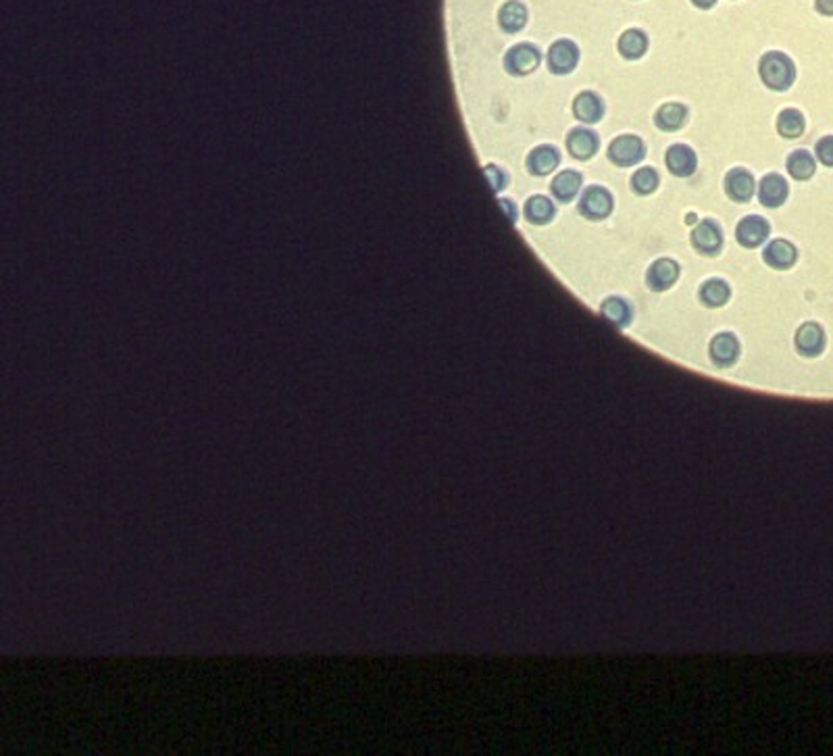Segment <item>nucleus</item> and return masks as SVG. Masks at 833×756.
<instances>
[{
    "instance_id": "nucleus-1",
    "label": "nucleus",
    "mask_w": 833,
    "mask_h": 756,
    "mask_svg": "<svg viewBox=\"0 0 833 756\" xmlns=\"http://www.w3.org/2000/svg\"><path fill=\"white\" fill-rule=\"evenodd\" d=\"M615 211V196L608 188L600 183H590L582 190L577 200L571 207H558L555 221L565 219H582L588 224H600L607 221Z\"/></svg>"
},
{
    "instance_id": "nucleus-2",
    "label": "nucleus",
    "mask_w": 833,
    "mask_h": 756,
    "mask_svg": "<svg viewBox=\"0 0 833 756\" xmlns=\"http://www.w3.org/2000/svg\"><path fill=\"white\" fill-rule=\"evenodd\" d=\"M756 78L769 92H787L796 84V63L784 50H767L756 63Z\"/></svg>"
},
{
    "instance_id": "nucleus-3",
    "label": "nucleus",
    "mask_w": 833,
    "mask_h": 756,
    "mask_svg": "<svg viewBox=\"0 0 833 756\" xmlns=\"http://www.w3.org/2000/svg\"><path fill=\"white\" fill-rule=\"evenodd\" d=\"M542 48L530 40H523L508 47L506 53L502 55V67L494 69H500L502 73L511 75V78H525V75L538 72L540 65H542ZM494 69H489V72H494Z\"/></svg>"
},
{
    "instance_id": "nucleus-4",
    "label": "nucleus",
    "mask_w": 833,
    "mask_h": 756,
    "mask_svg": "<svg viewBox=\"0 0 833 756\" xmlns=\"http://www.w3.org/2000/svg\"><path fill=\"white\" fill-rule=\"evenodd\" d=\"M580 61L582 50L577 47V42L571 40V38H557L555 42L548 44V50H546V73L565 78V75L575 72Z\"/></svg>"
},
{
    "instance_id": "nucleus-5",
    "label": "nucleus",
    "mask_w": 833,
    "mask_h": 756,
    "mask_svg": "<svg viewBox=\"0 0 833 756\" xmlns=\"http://www.w3.org/2000/svg\"><path fill=\"white\" fill-rule=\"evenodd\" d=\"M665 161V175L660 180H688L696 174L698 169V155L690 144L685 142H673L665 149L663 155Z\"/></svg>"
},
{
    "instance_id": "nucleus-6",
    "label": "nucleus",
    "mask_w": 833,
    "mask_h": 756,
    "mask_svg": "<svg viewBox=\"0 0 833 756\" xmlns=\"http://www.w3.org/2000/svg\"><path fill=\"white\" fill-rule=\"evenodd\" d=\"M600 149V136L590 125H571L567 136H565V150H567L569 161L574 163L592 161Z\"/></svg>"
},
{
    "instance_id": "nucleus-7",
    "label": "nucleus",
    "mask_w": 833,
    "mask_h": 756,
    "mask_svg": "<svg viewBox=\"0 0 833 756\" xmlns=\"http://www.w3.org/2000/svg\"><path fill=\"white\" fill-rule=\"evenodd\" d=\"M792 192V183L787 182V177L784 174H778V171H771V174L761 175L759 188H756V199H759V208H765V211H773V208H781L790 199Z\"/></svg>"
},
{
    "instance_id": "nucleus-8",
    "label": "nucleus",
    "mask_w": 833,
    "mask_h": 756,
    "mask_svg": "<svg viewBox=\"0 0 833 756\" xmlns=\"http://www.w3.org/2000/svg\"><path fill=\"white\" fill-rule=\"evenodd\" d=\"M583 174L575 167H565L548 182V194L558 202V207H571L583 190Z\"/></svg>"
},
{
    "instance_id": "nucleus-9",
    "label": "nucleus",
    "mask_w": 833,
    "mask_h": 756,
    "mask_svg": "<svg viewBox=\"0 0 833 756\" xmlns=\"http://www.w3.org/2000/svg\"><path fill=\"white\" fill-rule=\"evenodd\" d=\"M558 211V205L550 199L548 194H531L527 196L523 207H521V219L527 225H548L555 221ZM517 221V224H519Z\"/></svg>"
},
{
    "instance_id": "nucleus-10",
    "label": "nucleus",
    "mask_w": 833,
    "mask_h": 756,
    "mask_svg": "<svg viewBox=\"0 0 833 756\" xmlns=\"http://www.w3.org/2000/svg\"><path fill=\"white\" fill-rule=\"evenodd\" d=\"M496 21L506 36H517L530 23V9L523 0H505L496 11Z\"/></svg>"
},
{
    "instance_id": "nucleus-11",
    "label": "nucleus",
    "mask_w": 833,
    "mask_h": 756,
    "mask_svg": "<svg viewBox=\"0 0 833 756\" xmlns=\"http://www.w3.org/2000/svg\"><path fill=\"white\" fill-rule=\"evenodd\" d=\"M650 50V36L642 28H625L616 38V53L623 61L635 63L644 59Z\"/></svg>"
},
{
    "instance_id": "nucleus-12",
    "label": "nucleus",
    "mask_w": 833,
    "mask_h": 756,
    "mask_svg": "<svg viewBox=\"0 0 833 756\" xmlns=\"http://www.w3.org/2000/svg\"><path fill=\"white\" fill-rule=\"evenodd\" d=\"M786 171L796 183H806L817 175V158L809 149H794L786 157Z\"/></svg>"
},
{
    "instance_id": "nucleus-13",
    "label": "nucleus",
    "mask_w": 833,
    "mask_h": 756,
    "mask_svg": "<svg viewBox=\"0 0 833 756\" xmlns=\"http://www.w3.org/2000/svg\"><path fill=\"white\" fill-rule=\"evenodd\" d=\"M481 169H483V174H486V180H488L489 190H492V192H494L496 196L505 194V190L508 188V183H511V175H508L506 171L502 169L500 165H496V163H486V165H481Z\"/></svg>"
},
{
    "instance_id": "nucleus-14",
    "label": "nucleus",
    "mask_w": 833,
    "mask_h": 756,
    "mask_svg": "<svg viewBox=\"0 0 833 756\" xmlns=\"http://www.w3.org/2000/svg\"><path fill=\"white\" fill-rule=\"evenodd\" d=\"M812 152H815V158L819 163L823 165L825 169V174H829V171H833V133H829V136H821L815 142V146H812ZM823 174V175H825ZM819 177V175H815Z\"/></svg>"
},
{
    "instance_id": "nucleus-15",
    "label": "nucleus",
    "mask_w": 833,
    "mask_h": 756,
    "mask_svg": "<svg viewBox=\"0 0 833 756\" xmlns=\"http://www.w3.org/2000/svg\"><path fill=\"white\" fill-rule=\"evenodd\" d=\"M812 9L819 17L833 19V0H812Z\"/></svg>"
},
{
    "instance_id": "nucleus-16",
    "label": "nucleus",
    "mask_w": 833,
    "mask_h": 756,
    "mask_svg": "<svg viewBox=\"0 0 833 756\" xmlns=\"http://www.w3.org/2000/svg\"><path fill=\"white\" fill-rule=\"evenodd\" d=\"M690 3L698 11H710L717 4V0H690Z\"/></svg>"
},
{
    "instance_id": "nucleus-17",
    "label": "nucleus",
    "mask_w": 833,
    "mask_h": 756,
    "mask_svg": "<svg viewBox=\"0 0 833 756\" xmlns=\"http://www.w3.org/2000/svg\"><path fill=\"white\" fill-rule=\"evenodd\" d=\"M633 3H640V0H633Z\"/></svg>"
},
{
    "instance_id": "nucleus-18",
    "label": "nucleus",
    "mask_w": 833,
    "mask_h": 756,
    "mask_svg": "<svg viewBox=\"0 0 833 756\" xmlns=\"http://www.w3.org/2000/svg\"><path fill=\"white\" fill-rule=\"evenodd\" d=\"M731 3H735V0H731Z\"/></svg>"
}]
</instances>
